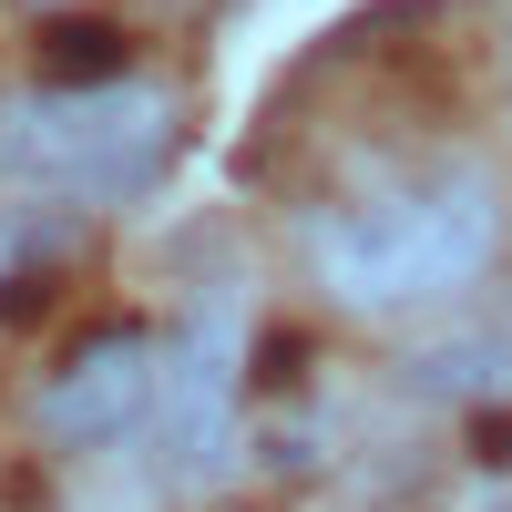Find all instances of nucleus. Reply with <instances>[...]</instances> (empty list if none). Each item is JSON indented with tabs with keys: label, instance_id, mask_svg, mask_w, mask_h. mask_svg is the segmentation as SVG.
<instances>
[{
	"label": "nucleus",
	"instance_id": "39448f33",
	"mask_svg": "<svg viewBox=\"0 0 512 512\" xmlns=\"http://www.w3.org/2000/svg\"><path fill=\"white\" fill-rule=\"evenodd\" d=\"M451 369H472L461 379V390H512V338H451V349H431L420 359V390H451Z\"/></svg>",
	"mask_w": 512,
	"mask_h": 512
},
{
	"label": "nucleus",
	"instance_id": "7ed1b4c3",
	"mask_svg": "<svg viewBox=\"0 0 512 512\" xmlns=\"http://www.w3.org/2000/svg\"><path fill=\"white\" fill-rule=\"evenodd\" d=\"M236 400H246V318H236V297H195L154 369V461L175 482H226Z\"/></svg>",
	"mask_w": 512,
	"mask_h": 512
},
{
	"label": "nucleus",
	"instance_id": "f257e3e1",
	"mask_svg": "<svg viewBox=\"0 0 512 512\" xmlns=\"http://www.w3.org/2000/svg\"><path fill=\"white\" fill-rule=\"evenodd\" d=\"M502 246V195L472 164H441V175H400L359 205L308 226L318 277L349 297V308H420V297H461Z\"/></svg>",
	"mask_w": 512,
	"mask_h": 512
},
{
	"label": "nucleus",
	"instance_id": "f03ea898",
	"mask_svg": "<svg viewBox=\"0 0 512 512\" xmlns=\"http://www.w3.org/2000/svg\"><path fill=\"white\" fill-rule=\"evenodd\" d=\"M175 154V103L144 82H62L0 113V175L72 205H123L164 175Z\"/></svg>",
	"mask_w": 512,
	"mask_h": 512
},
{
	"label": "nucleus",
	"instance_id": "20e7f679",
	"mask_svg": "<svg viewBox=\"0 0 512 512\" xmlns=\"http://www.w3.org/2000/svg\"><path fill=\"white\" fill-rule=\"evenodd\" d=\"M154 369H164V349L144 328L82 338V349L41 379V441H52V451H113L123 431L154 420Z\"/></svg>",
	"mask_w": 512,
	"mask_h": 512
}]
</instances>
